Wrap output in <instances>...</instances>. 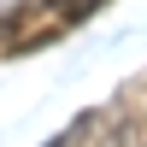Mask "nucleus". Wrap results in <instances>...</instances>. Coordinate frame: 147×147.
<instances>
[{"instance_id":"obj_1","label":"nucleus","mask_w":147,"mask_h":147,"mask_svg":"<svg viewBox=\"0 0 147 147\" xmlns=\"http://www.w3.org/2000/svg\"><path fill=\"white\" fill-rule=\"evenodd\" d=\"M94 147H147V141H141V129L129 124V118H112V124H106V136L94 141Z\"/></svg>"}]
</instances>
